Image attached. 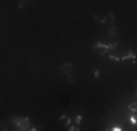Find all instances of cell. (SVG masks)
Here are the masks:
<instances>
[{
    "instance_id": "6da1fadb",
    "label": "cell",
    "mask_w": 137,
    "mask_h": 131,
    "mask_svg": "<svg viewBox=\"0 0 137 131\" xmlns=\"http://www.w3.org/2000/svg\"><path fill=\"white\" fill-rule=\"evenodd\" d=\"M13 122H15V124H18V127L21 128V130H31V127H29V121H28V118L13 119Z\"/></svg>"
},
{
    "instance_id": "7a4b0ae2",
    "label": "cell",
    "mask_w": 137,
    "mask_h": 131,
    "mask_svg": "<svg viewBox=\"0 0 137 131\" xmlns=\"http://www.w3.org/2000/svg\"><path fill=\"white\" fill-rule=\"evenodd\" d=\"M95 51H98V53H99V54H102V56H104V54H106V53H108V45H104V44H101V42H96V44H95Z\"/></svg>"
},
{
    "instance_id": "3957f363",
    "label": "cell",
    "mask_w": 137,
    "mask_h": 131,
    "mask_svg": "<svg viewBox=\"0 0 137 131\" xmlns=\"http://www.w3.org/2000/svg\"><path fill=\"white\" fill-rule=\"evenodd\" d=\"M60 72L63 74H68V73H72V64L70 63H63L61 67H60Z\"/></svg>"
},
{
    "instance_id": "277c9868",
    "label": "cell",
    "mask_w": 137,
    "mask_h": 131,
    "mask_svg": "<svg viewBox=\"0 0 137 131\" xmlns=\"http://www.w3.org/2000/svg\"><path fill=\"white\" fill-rule=\"evenodd\" d=\"M121 60H124V61H125V60H131V63H133V64H136V63H137V57H136V54H134L133 51H128V53L125 54Z\"/></svg>"
},
{
    "instance_id": "5b68a950",
    "label": "cell",
    "mask_w": 137,
    "mask_h": 131,
    "mask_svg": "<svg viewBox=\"0 0 137 131\" xmlns=\"http://www.w3.org/2000/svg\"><path fill=\"white\" fill-rule=\"evenodd\" d=\"M58 124L61 125V127L67 128L68 125H70V118H68V117H66V115H61V117H60V119H58Z\"/></svg>"
},
{
    "instance_id": "8992f818",
    "label": "cell",
    "mask_w": 137,
    "mask_h": 131,
    "mask_svg": "<svg viewBox=\"0 0 137 131\" xmlns=\"http://www.w3.org/2000/svg\"><path fill=\"white\" fill-rule=\"evenodd\" d=\"M95 21L96 22H99V23H105L106 22V16L104 15V13H95Z\"/></svg>"
},
{
    "instance_id": "52a82bcc",
    "label": "cell",
    "mask_w": 137,
    "mask_h": 131,
    "mask_svg": "<svg viewBox=\"0 0 137 131\" xmlns=\"http://www.w3.org/2000/svg\"><path fill=\"white\" fill-rule=\"evenodd\" d=\"M128 109H130L131 112H137V102H133L128 105Z\"/></svg>"
},
{
    "instance_id": "ba28073f",
    "label": "cell",
    "mask_w": 137,
    "mask_h": 131,
    "mask_svg": "<svg viewBox=\"0 0 137 131\" xmlns=\"http://www.w3.org/2000/svg\"><path fill=\"white\" fill-rule=\"evenodd\" d=\"M115 34H117V28H115V26H112V28L108 31V35H109V37H114Z\"/></svg>"
},
{
    "instance_id": "9c48e42d",
    "label": "cell",
    "mask_w": 137,
    "mask_h": 131,
    "mask_svg": "<svg viewBox=\"0 0 137 131\" xmlns=\"http://www.w3.org/2000/svg\"><path fill=\"white\" fill-rule=\"evenodd\" d=\"M67 77H68V83H75V79H73L72 73H68V74H67Z\"/></svg>"
},
{
    "instance_id": "30bf717a",
    "label": "cell",
    "mask_w": 137,
    "mask_h": 131,
    "mask_svg": "<svg viewBox=\"0 0 137 131\" xmlns=\"http://www.w3.org/2000/svg\"><path fill=\"white\" fill-rule=\"evenodd\" d=\"M67 130H68V131H77L79 128H76L75 125H68V127H67Z\"/></svg>"
},
{
    "instance_id": "8fae6325",
    "label": "cell",
    "mask_w": 137,
    "mask_h": 131,
    "mask_svg": "<svg viewBox=\"0 0 137 131\" xmlns=\"http://www.w3.org/2000/svg\"><path fill=\"white\" fill-rule=\"evenodd\" d=\"M111 130H112V131H121V130H123V128H121V127H120V125H114V127H112V128H111Z\"/></svg>"
},
{
    "instance_id": "7c38bea8",
    "label": "cell",
    "mask_w": 137,
    "mask_h": 131,
    "mask_svg": "<svg viewBox=\"0 0 137 131\" xmlns=\"http://www.w3.org/2000/svg\"><path fill=\"white\" fill-rule=\"evenodd\" d=\"M115 47H117V44H115V42H114V44H108V50H109V51L114 50Z\"/></svg>"
},
{
    "instance_id": "4fadbf2b",
    "label": "cell",
    "mask_w": 137,
    "mask_h": 131,
    "mask_svg": "<svg viewBox=\"0 0 137 131\" xmlns=\"http://www.w3.org/2000/svg\"><path fill=\"white\" fill-rule=\"evenodd\" d=\"M19 7H25V0H19Z\"/></svg>"
},
{
    "instance_id": "5bb4252c",
    "label": "cell",
    "mask_w": 137,
    "mask_h": 131,
    "mask_svg": "<svg viewBox=\"0 0 137 131\" xmlns=\"http://www.w3.org/2000/svg\"><path fill=\"white\" fill-rule=\"evenodd\" d=\"M75 121L77 122V124H80V121H82V115H77V117L75 118Z\"/></svg>"
},
{
    "instance_id": "9a60e30c",
    "label": "cell",
    "mask_w": 137,
    "mask_h": 131,
    "mask_svg": "<svg viewBox=\"0 0 137 131\" xmlns=\"http://www.w3.org/2000/svg\"><path fill=\"white\" fill-rule=\"evenodd\" d=\"M108 18L114 21V19H115V15H114V13H108Z\"/></svg>"
},
{
    "instance_id": "2e32d148",
    "label": "cell",
    "mask_w": 137,
    "mask_h": 131,
    "mask_svg": "<svg viewBox=\"0 0 137 131\" xmlns=\"http://www.w3.org/2000/svg\"><path fill=\"white\" fill-rule=\"evenodd\" d=\"M130 121H131V124H137V119L134 118V117H131V118H130Z\"/></svg>"
},
{
    "instance_id": "e0dca14e",
    "label": "cell",
    "mask_w": 137,
    "mask_h": 131,
    "mask_svg": "<svg viewBox=\"0 0 137 131\" xmlns=\"http://www.w3.org/2000/svg\"><path fill=\"white\" fill-rule=\"evenodd\" d=\"M98 76H99V72H98V70H95V72H94V77H98Z\"/></svg>"
},
{
    "instance_id": "ac0fdd59",
    "label": "cell",
    "mask_w": 137,
    "mask_h": 131,
    "mask_svg": "<svg viewBox=\"0 0 137 131\" xmlns=\"http://www.w3.org/2000/svg\"><path fill=\"white\" fill-rule=\"evenodd\" d=\"M136 96H137V92H136Z\"/></svg>"
}]
</instances>
